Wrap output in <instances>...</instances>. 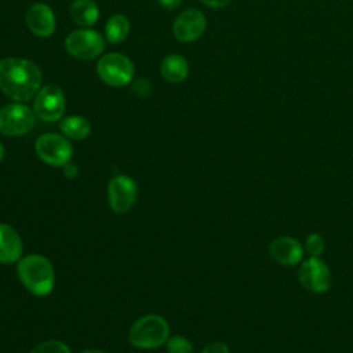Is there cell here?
Masks as SVG:
<instances>
[{"instance_id":"27","label":"cell","mask_w":353,"mask_h":353,"mask_svg":"<svg viewBox=\"0 0 353 353\" xmlns=\"http://www.w3.org/2000/svg\"><path fill=\"white\" fill-rule=\"evenodd\" d=\"M3 156H4V148H3V145H1V142H0V161H1Z\"/></svg>"},{"instance_id":"19","label":"cell","mask_w":353,"mask_h":353,"mask_svg":"<svg viewBox=\"0 0 353 353\" xmlns=\"http://www.w3.org/2000/svg\"><path fill=\"white\" fill-rule=\"evenodd\" d=\"M325 248L324 237L320 233H310L306 236L303 243L305 254L309 256H320Z\"/></svg>"},{"instance_id":"24","label":"cell","mask_w":353,"mask_h":353,"mask_svg":"<svg viewBox=\"0 0 353 353\" xmlns=\"http://www.w3.org/2000/svg\"><path fill=\"white\" fill-rule=\"evenodd\" d=\"M63 174H65V176H68V178H73V176L77 175V167H76L74 164L68 163V164L63 165Z\"/></svg>"},{"instance_id":"14","label":"cell","mask_w":353,"mask_h":353,"mask_svg":"<svg viewBox=\"0 0 353 353\" xmlns=\"http://www.w3.org/2000/svg\"><path fill=\"white\" fill-rule=\"evenodd\" d=\"M22 240L19 233L7 223H0V263H14L21 258Z\"/></svg>"},{"instance_id":"17","label":"cell","mask_w":353,"mask_h":353,"mask_svg":"<svg viewBox=\"0 0 353 353\" xmlns=\"http://www.w3.org/2000/svg\"><path fill=\"white\" fill-rule=\"evenodd\" d=\"M59 128L65 137H68L70 139L80 141V139H84L85 137H88V134L91 131V124L87 119H84L81 116H69L61 121Z\"/></svg>"},{"instance_id":"26","label":"cell","mask_w":353,"mask_h":353,"mask_svg":"<svg viewBox=\"0 0 353 353\" xmlns=\"http://www.w3.org/2000/svg\"><path fill=\"white\" fill-rule=\"evenodd\" d=\"M81 353H105L103 350H98V349H88V350H84Z\"/></svg>"},{"instance_id":"18","label":"cell","mask_w":353,"mask_h":353,"mask_svg":"<svg viewBox=\"0 0 353 353\" xmlns=\"http://www.w3.org/2000/svg\"><path fill=\"white\" fill-rule=\"evenodd\" d=\"M130 32V22L124 15H113L109 18L105 26L106 39L110 43H120L123 41Z\"/></svg>"},{"instance_id":"11","label":"cell","mask_w":353,"mask_h":353,"mask_svg":"<svg viewBox=\"0 0 353 353\" xmlns=\"http://www.w3.org/2000/svg\"><path fill=\"white\" fill-rule=\"evenodd\" d=\"M269 254L276 262L284 266H295L303 261L305 250L303 244L295 237L279 236L270 241Z\"/></svg>"},{"instance_id":"12","label":"cell","mask_w":353,"mask_h":353,"mask_svg":"<svg viewBox=\"0 0 353 353\" xmlns=\"http://www.w3.org/2000/svg\"><path fill=\"white\" fill-rule=\"evenodd\" d=\"M205 17L199 10H186L174 21L172 32L179 41H193L205 30Z\"/></svg>"},{"instance_id":"8","label":"cell","mask_w":353,"mask_h":353,"mask_svg":"<svg viewBox=\"0 0 353 353\" xmlns=\"http://www.w3.org/2000/svg\"><path fill=\"white\" fill-rule=\"evenodd\" d=\"M37 156L47 164L54 167H63L72 157L70 142L59 134H43L34 143Z\"/></svg>"},{"instance_id":"21","label":"cell","mask_w":353,"mask_h":353,"mask_svg":"<svg viewBox=\"0 0 353 353\" xmlns=\"http://www.w3.org/2000/svg\"><path fill=\"white\" fill-rule=\"evenodd\" d=\"M30 353H72V352L61 341H47L33 347Z\"/></svg>"},{"instance_id":"2","label":"cell","mask_w":353,"mask_h":353,"mask_svg":"<svg viewBox=\"0 0 353 353\" xmlns=\"http://www.w3.org/2000/svg\"><path fill=\"white\" fill-rule=\"evenodd\" d=\"M17 273L22 284L37 296H44L54 287V269L51 262L39 254H30L19 259Z\"/></svg>"},{"instance_id":"3","label":"cell","mask_w":353,"mask_h":353,"mask_svg":"<svg viewBox=\"0 0 353 353\" xmlns=\"http://www.w3.org/2000/svg\"><path fill=\"white\" fill-rule=\"evenodd\" d=\"M167 321L157 314H146L138 319L130 328L128 339L139 349H156L168 339Z\"/></svg>"},{"instance_id":"10","label":"cell","mask_w":353,"mask_h":353,"mask_svg":"<svg viewBox=\"0 0 353 353\" xmlns=\"http://www.w3.org/2000/svg\"><path fill=\"white\" fill-rule=\"evenodd\" d=\"M138 186L135 181L127 175H117L110 179L108 186V199L114 212H127L135 203Z\"/></svg>"},{"instance_id":"25","label":"cell","mask_w":353,"mask_h":353,"mask_svg":"<svg viewBox=\"0 0 353 353\" xmlns=\"http://www.w3.org/2000/svg\"><path fill=\"white\" fill-rule=\"evenodd\" d=\"M159 1H160V4L163 7H165L168 10H174V8H176L181 4L182 0H159Z\"/></svg>"},{"instance_id":"22","label":"cell","mask_w":353,"mask_h":353,"mask_svg":"<svg viewBox=\"0 0 353 353\" xmlns=\"http://www.w3.org/2000/svg\"><path fill=\"white\" fill-rule=\"evenodd\" d=\"M200 353H230L229 347L223 342H214L207 345Z\"/></svg>"},{"instance_id":"1","label":"cell","mask_w":353,"mask_h":353,"mask_svg":"<svg viewBox=\"0 0 353 353\" xmlns=\"http://www.w3.org/2000/svg\"><path fill=\"white\" fill-rule=\"evenodd\" d=\"M41 83L39 66L23 58H4L0 61V90L15 102L32 99Z\"/></svg>"},{"instance_id":"4","label":"cell","mask_w":353,"mask_h":353,"mask_svg":"<svg viewBox=\"0 0 353 353\" xmlns=\"http://www.w3.org/2000/svg\"><path fill=\"white\" fill-rule=\"evenodd\" d=\"M298 280L309 292L323 294L331 287V272L320 256H307L299 263Z\"/></svg>"},{"instance_id":"20","label":"cell","mask_w":353,"mask_h":353,"mask_svg":"<svg viewBox=\"0 0 353 353\" xmlns=\"http://www.w3.org/2000/svg\"><path fill=\"white\" fill-rule=\"evenodd\" d=\"M168 353H193V345L181 335H174L167 341Z\"/></svg>"},{"instance_id":"16","label":"cell","mask_w":353,"mask_h":353,"mask_svg":"<svg viewBox=\"0 0 353 353\" xmlns=\"http://www.w3.org/2000/svg\"><path fill=\"white\" fill-rule=\"evenodd\" d=\"M69 11L74 23L80 26H91L99 17L98 6L92 0H74Z\"/></svg>"},{"instance_id":"5","label":"cell","mask_w":353,"mask_h":353,"mask_svg":"<svg viewBox=\"0 0 353 353\" xmlns=\"http://www.w3.org/2000/svg\"><path fill=\"white\" fill-rule=\"evenodd\" d=\"M97 70L101 80L113 87L125 85L134 76L132 62L125 55L119 52L103 55L97 65Z\"/></svg>"},{"instance_id":"23","label":"cell","mask_w":353,"mask_h":353,"mask_svg":"<svg viewBox=\"0 0 353 353\" xmlns=\"http://www.w3.org/2000/svg\"><path fill=\"white\" fill-rule=\"evenodd\" d=\"M200 1H203L205 6L214 7V8H221L230 3V0H200Z\"/></svg>"},{"instance_id":"7","label":"cell","mask_w":353,"mask_h":353,"mask_svg":"<svg viewBox=\"0 0 353 353\" xmlns=\"http://www.w3.org/2000/svg\"><path fill=\"white\" fill-rule=\"evenodd\" d=\"M65 47L72 57L90 61L103 51L105 41L103 37L95 30L79 29L68 34L65 39Z\"/></svg>"},{"instance_id":"15","label":"cell","mask_w":353,"mask_h":353,"mask_svg":"<svg viewBox=\"0 0 353 353\" xmlns=\"http://www.w3.org/2000/svg\"><path fill=\"white\" fill-rule=\"evenodd\" d=\"M160 73L161 76L171 83H179L182 80L186 79L188 73H189V65L188 61L178 55V54H172L168 55L163 59L161 66H160Z\"/></svg>"},{"instance_id":"6","label":"cell","mask_w":353,"mask_h":353,"mask_svg":"<svg viewBox=\"0 0 353 353\" xmlns=\"http://www.w3.org/2000/svg\"><path fill=\"white\" fill-rule=\"evenodd\" d=\"M34 112L23 103H10L0 109V134L8 137L23 135L34 125Z\"/></svg>"},{"instance_id":"13","label":"cell","mask_w":353,"mask_h":353,"mask_svg":"<svg viewBox=\"0 0 353 353\" xmlns=\"http://www.w3.org/2000/svg\"><path fill=\"white\" fill-rule=\"evenodd\" d=\"M26 25L39 37H48L55 30V17L52 10L43 3H36L26 11Z\"/></svg>"},{"instance_id":"9","label":"cell","mask_w":353,"mask_h":353,"mask_svg":"<svg viewBox=\"0 0 353 353\" xmlns=\"http://www.w3.org/2000/svg\"><path fill=\"white\" fill-rule=\"evenodd\" d=\"M65 110V97L59 87L48 84L37 94L33 105L34 114L43 121H57L62 117Z\"/></svg>"}]
</instances>
